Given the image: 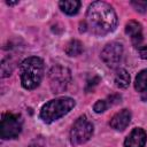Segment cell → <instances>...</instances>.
Here are the masks:
<instances>
[{"label": "cell", "mask_w": 147, "mask_h": 147, "mask_svg": "<svg viewBox=\"0 0 147 147\" xmlns=\"http://www.w3.org/2000/svg\"><path fill=\"white\" fill-rule=\"evenodd\" d=\"M86 25L93 33L103 36L111 31L117 25V16L110 5L105 1L92 2L86 11Z\"/></svg>", "instance_id": "obj_1"}, {"label": "cell", "mask_w": 147, "mask_h": 147, "mask_svg": "<svg viewBox=\"0 0 147 147\" xmlns=\"http://www.w3.org/2000/svg\"><path fill=\"white\" fill-rule=\"evenodd\" d=\"M21 84L26 90L39 86L44 77V61L40 57L31 56L23 60L20 64Z\"/></svg>", "instance_id": "obj_2"}, {"label": "cell", "mask_w": 147, "mask_h": 147, "mask_svg": "<svg viewBox=\"0 0 147 147\" xmlns=\"http://www.w3.org/2000/svg\"><path fill=\"white\" fill-rule=\"evenodd\" d=\"M75 100L68 96L53 99L42 106L40 110V118L45 123H53L68 114L75 107Z\"/></svg>", "instance_id": "obj_3"}, {"label": "cell", "mask_w": 147, "mask_h": 147, "mask_svg": "<svg viewBox=\"0 0 147 147\" xmlns=\"http://www.w3.org/2000/svg\"><path fill=\"white\" fill-rule=\"evenodd\" d=\"M23 119L20 114L5 113L0 123V137L2 139H14L21 133Z\"/></svg>", "instance_id": "obj_4"}, {"label": "cell", "mask_w": 147, "mask_h": 147, "mask_svg": "<svg viewBox=\"0 0 147 147\" xmlns=\"http://www.w3.org/2000/svg\"><path fill=\"white\" fill-rule=\"evenodd\" d=\"M93 134V124L87 119L86 116H80L74 123L70 130V142L74 146L82 145L90 140Z\"/></svg>", "instance_id": "obj_5"}, {"label": "cell", "mask_w": 147, "mask_h": 147, "mask_svg": "<svg viewBox=\"0 0 147 147\" xmlns=\"http://www.w3.org/2000/svg\"><path fill=\"white\" fill-rule=\"evenodd\" d=\"M49 86L53 93L64 92L71 82V72L68 68L62 65H55L49 70L48 74Z\"/></svg>", "instance_id": "obj_6"}, {"label": "cell", "mask_w": 147, "mask_h": 147, "mask_svg": "<svg viewBox=\"0 0 147 147\" xmlns=\"http://www.w3.org/2000/svg\"><path fill=\"white\" fill-rule=\"evenodd\" d=\"M122 55H123V46L119 42H110L101 52L102 61L110 68H114L119 63Z\"/></svg>", "instance_id": "obj_7"}, {"label": "cell", "mask_w": 147, "mask_h": 147, "mask_svg": "<svg viewBox=\"0 0 147 147\" xmlns=\"http://www.w3.org/2000/svg\"><path fill=\"white\" fill-rule=\"evenodd\" d=\"M147 140V134L141 127H136L126 137L124 141V147H145Z\"/></svg>", "instance_id": "obj_8"}, {"label": "cell", "mask_w": 147, "mask_h": 147, "mask_svg": "<svg viewBox=\"0 0 147 147\" xmlns=\"http://www.w3.org/2000/svg\"><path fill=\"white\" fill-rule=\"evenodd\" d=\"M131 121V113L127 109H122L116 113L110 119V126L117 131H122L126 129Z\"/></svg>", "instance_id": "obj_9"}, {"label": "cell", "mask_w": 147, "mask_h": 147, "mask_svg": "<svg viewBox=\"0 0 147 147\" xmlns=\"http://www.w3.org/2000/svg\"><path fill=\"white\" fill-rule=\"evenodd\" d=\"M141 25L140 23L136 22V21H130L126 23L125 25V32L126 34H129L132 39V42L133 45L138 46L141 40H142V36H141Z\"/></svg>", "instance_id": "obj_10"}, {"label": "cell", "mask_w": 147, "mask_h": 147, "mask_svg": "<svg viewBox=\"0 0 147 147\" xmlns=\"http://www.w3.org/2000/svg\"><path fill=\"white\" fill-rule=\"evenodd\" d=\"M61 10L67 15H76L80 7V1L78 0H63L59 2Z\"/></svg>", "instance_id": "obj_11"}, {"label": "cell", "mask_w": 147, "mask_h": 147, "mask_svg": "<svg viewBox=\"0 0 147 147\" xmlns=\"http://www.w3.org/2000/svg\"><path fill=\"white\" fill-rule=\"evenodd\" d=\"M115 84L119 88H126L130 85V75L125 69H118L115 75Z\"/></svg>", "instance_id": "obj_12"}, {"label": "cell", "mask_w": 147, "mask_h": 147, "mask_svg": "<svg viewBox=\"0 0 147 147\" xmlns=\"http://www.w3.org/2000/svg\"><path fill=\"white\" fill-rule=\"evenodd\" d=\"M82 52H83V44L79 40L72 39L67 44L65 53L69 56H78L82 54Z\"/></svg>", "instance_id": "obj_13"}, {"label": "cell", "mask_w": 147, "mask_h": 147, "mask_svg": "<svg viewBox=\"0 0 147 147\" xmlns=\"http://www.w3.org/2000/svg\"><path fill=\"white\" fill-rule=\"evenodd\" d=\"M134 88L138 92H145L147 91V69L140 71L134 80Z\"/></svg>", "instance_id": "obj_14"}, {"label": "cell", "mask_w": 147, "mask_h": 147, "mask_svg": "<svg viewBox=\"0 0 147 147\" xmlns=\"http://www.w3.org/2000/svg\"><path fill=\"white\" fill-rule=\"evenodd\" d=\"M13 71V64L9 61V59H5L1 62V76L2 77H7L11 74Z\"/></svg>", "instance_id": "obj_15"}, {"label": "cell", "mask_w": 147, "mask_h": 147, "mask_svg": "<svg viewBox=\"0 0 147 147\" xmlns=\"http://www.w3.org/2000/svg\"><path fill=\"white\" fill-rule=\"evenodd\" d=\"M131 6L137 11L144 13L147 9V1H145V0H133V1H131Z\"/></svg>", "instance_id": "obj_16"}, {"label": "cell", "mask_w": 147, "mask_h": 147, "mask_svg": "<svg viewBox=\"0 0 147 147\" xmlns=\"http://www.w3.org/2000/svg\"><path fill=\"white\" fill-rule=\"evenodd\" d=\"M107 108H108V103H107L106 100H98L94 103V107H93L95 113H103Z\"/></svg>", "instance_id": "obj_17"}, {"label": "cell", "mask_w": 147, "mask_h": 147, "mask_svg": "<svg viewBox=\"0 0 147 147\" xmlns=\"http://www.w3.org/2000/svg\"><path fill=\"white\" fill-rule=\"evenodd\" d=\"M99 82H100V78H99L98 76H94V77H92V79H88V80H87V84H86V91H87V92H88V91H92L93 87H94L95 85H98Z\"/></svg>", "instance_id": "obj_18"}, {"label": "cell", "mask_w": 147, "mask_h": 147, "mask_svg": "<svg viewBox=\"0 0 147 147\" xmlns=\"http://www.w3.org/2000/svg\"><path fill=\"white\" fill-rule=\"evenodd\" d=\"M108 100H109V105H116V103L121 102V95H118V94H113V95H110V96L108 98Z\"/></svg>", "instance_id": "obj_19"}, {"label": "cell", "mask_w": 147, "mask_h": 147, "mask_svg": "<svg viewBox=\"0 0 147 147\" xmlns=\"http://www.w3.org/2000/svg\"><path fill=\"white\" fill-rule=\"evenodd\" d=\"M139 55H140L141 59L147 60V45H145L144 47H141V48L139 49Z\"/></svg>", "instance_id": "obj_20"}, {"label": "cell", "mask_w": 147, "mask_h": 147, "mask_svg": "<svg viewBox=\"0 0 147 147\" xmlns=\"http://www.w3.org/2000/svg\"><path fill=\"white\" fill-rule=\"evenodd\" d=\"M141 100H142V101H145V102H147V91H146V92H144V94L141 95Z\"/></svg>", "instance_id": "obj_21"}, {"label": "cell", "mask_w": 147, "mask_h": 147, "mask_svg": "<svg viewBox=\"0 0 147 147\" xmlns=\"http://www.w3.org/2000/svg\"><path fill=\"white\" fill-rule=\"evenodd\" d=\"M16 3H18V1H7V5H9V6H14V5H16Z\"/></svg>", "instance_id": "obj_22"}]
</instances>
